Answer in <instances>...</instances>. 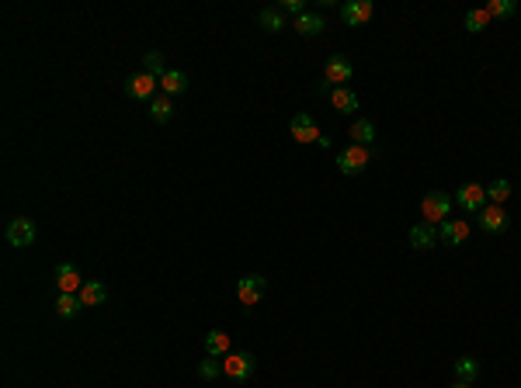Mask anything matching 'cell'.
<instances>
[{"mask_svg":"<svg viewBox=\"0 0 521 388\" xmlns=\"http://www.w3.org/2000/svg\"><path fill=\"white\" fill-rule=\"evenodd\" d=\"M452 205H455V198H448L445 191H428L424 201H420V215H424V222L442 226L445 219L452 215Z\"/></svg>","mask_w":521,"mask_h":388,"instance_id":"cell-1","label":"cell"},{"mask_svg":"<svg viewBox=\"0 0 521 388\" xmlns=\"http://www.w3.org/2000/svg\"><path fill=\"white\" fill-rule=\"evenodd\" d=\"M4 239L14 246V250H25V246H31L35 239H39V229H35V222L31 219H11L7 222V229H4Z\"/></svg>","mask_w":521,"mask_h":388,"instance_id":"cell-2","label":"cell"},{"mask_svg":"<svg viewBox=\"0 0 521 388\" xmlns=\"http://www.w3.org/2000/svg\"><path fill=\"white\" fill-rule=\"evenodd\" d=\"M455 205L462 208L466 215H480L483 208L490 205V201H487V187H483V184H462V187L455 191Z\"/></svg>","mask_w":521,"mask_h":388,"instance_id":"cell-3","label":"cell"},{"mask_svg":"<svg viewBox=\"0 0 521 388\" xmlns=\"http://www.w3.org/2000/svg\"><path fill=\"white\" fill-rule=\"evenodd\" d=\"M254 371H258V361H254V354H247V350L223 357V374H226L230 382H247Z\"/></svg>","mask_w":521,"mask_h":388,"instance_id":"cell-4","label":"cell"},{"mask_svg":"<svg viewBox=\"0 0 521 388\" xmlns=\"http://www.w3.org/2000/svg\"><path fill=\"white\" fill-rule=\"evenodd\" d=\"M368 159H372V153L365 150V146H348V150H340L338 153V167H340V174L344 177H358L365 167H368Z\"/></svg>","mask_w":521,"mask_h":388,"instance_id":"cell-5","label":"cell"},{"mask_svg":"<svg viewBox=\"0 0 521 388\" xmlns=\"http://www.w3.org/2000/svg\"><path fill=\"white\" fill-rule=\"evenodd\" d=\"M264 291H268V278L247 274V278H240V285H236V298H240L243 309H254L260 298H264Z\"/></svg>","mask_w":521,"mask_h":388,"instance_id":"cell-6","label":"cell"},{"mask_svg":"<svg viewBox=\"0 0 521 388\" xmlns=\"http://www.w3.org/2000/svg\"><path fill=\"white\" fill-rule=\"evenodd\" d=\"M156 87H160V80L150 77V73H132L129 80H126V94H129L132 101H153L156 98Z\"/></svg>","mask_w":521,"mask_h":388,"instance_id":"cell-7","label":"cell"},{"mask_svg":"<svg viewBox=\"0 0 521 388\" xmlns=\"http://www.w3.org/2000/svg\"><path fill=\"white\" fill-rule=\"evenodd\" d=\"M56 288H59V295H80V288H84V278H80L77 263L63 260V263L56 267Z\"/></svg>","mask_w":521,"mask_h":388,"instance_id":"cell-8","label":"cell"},{"mask_svg":"<svg viewBox=\"0 0 521 388\" xmlns=\"http://www.w3.org/2000/svg\"><path fill=\"white\" fill-rule=\"evenodd\" d=\"M288 132H292V139H295L299 146H306V142H316V139L323 135V132H320V125L313 122V115H303V111H299V115L288 122Z\"/></svg>","mask_w":521,"mask_h":388,"instance_id":"cell-9","label":"cell"},{"mask_svg":"<svg viewBox=\"0 0 521 388\" xmlns=\"http://www.w3.org/2000/svg\"><path fill=\"white\" fill-rule=\"evenodd\" d=\"M372 11H375L372 0H348V4H340V21L348 28H358L372 18Z\"/></svg>","mask_w":521,"mask_h":388,"instance_id":"cell-10","label":"cell"},{"mask_svg":"<svg viewBox=\"0 0 521 388\" xmlns=\"http://www.w3.org/2000/svg\"><path fill=\"white\" fill-rule=\"evenodd\" d=\"M507 226H511V219H507V211L500 205H487L480 211V229H483V233H490V236L507 233Z\"/></svg>","mask_w":521,"mask_h":388,"instance_id":"cell-11","label":"cell"},{"mask_svg":"<svg viewBox=\"0 0 521 388\" xmlns=\"http://www.w3.org/2000/svg\"><path fill=\"white\" fill-rule=\"evenodd\" d=\"M469 233H472V229H469L466 219H445L442 226H438V239L448 243V246H462L469 239Z\"/></svg>","mask_w":521,"mask_h":388,"instance_id":"cell-12","label":"cell"},{"mask_svg":"<svg viewBox=\"0 0 521 388\" xmlns=\"http://www.w3.org/2000/svg\"><path fill=\"white\" fill-rule=\"evenodd\" d=\"M410 246L414 250H435L438 246V226L435 222H417V226H410Z\"/></svg>","mask_w":521,"mask_h":388,"instance_id":"cell-13","label":"cell"},{"mask_svg":"<svg viewBox=\"0 0 521 388\" xmlns=\"http://www.w3.org/2000/svg\"><path fill=\"white\" fill-rule=\"evenodd\" d=\"M323 73H327V83H330V87H344L348 80L355 77V66H351V63H348L344 56H330V59H327V70H323Z\"/></svg>","mask_w":521,"mask_h":388,"instance_id":"cell-14","label":"cell"},{"mask_svg":"<svg viewBox=\"0 0 521 388\" xmlns=\"http://www.w3.org/2000/svg\"><path fill=\"white\" fill-rule=\"evenodd\" d=\"M295 31L303 35V38H316L323 28H327V21H323V14H316V11H306L303 18H295Z\"/></svg>","mask_w":521,"mask_h":388,"instance_id":"cell-15","label":"cell"},{"mask_svg":"<svg viewBox=\"0 0 521 388\" xmlns=\"http://www.w3.org/2000/svg\"><path fill=\"white\" fill-rule=\"evenodd\" d=\"M330 104H334V111H340V115H351V111H358V94L351 87H334L330 90Z\"/></svg>","mask_w":521,"mask_h":388,"instance_id":"cell-16","label":"cell"},{"mask_svg":"<svg viewBox=\"0 0 521 388\" xmlns=\"http://www.w3.org/2000/svg\"><path fill=\"white\" fill-rule=\"evenodd\" d=\"M348 135H351V142H355V146H365V150H368V146L375 142V125H372L368 118H355V122H351V129H348Z\"/></svg>","mask_w":521,"mask_h":388,"instance_id":"cell-17","label":"cell"},{"mask_svg":"<svg viewBox=\"0 0 521 388\" xmlns=\"http://www.w3.org/2000/svg\"><path fill=\"white\" fill-rule=\"evenodd\" d=\"M230 354V333H223V330H212L206 337V357H226Z\"/></svg>","mask_w":521,"mask_h":388,"instance_id":"cell-18","label":"cell"},{"mask_svg":"<svg viewBox=\"0 0 521 388\" xmlns=\"http://www.w3.org/2000/svg\"><path fill=\"white\" fill-rule=\"evenodd\" d=\"M184 90H188V77H184L181 70H167V73L160 77V94L174 98V94H184Z\"/></svg>","mask_w":521,"mask_h":388,"instance_id":"cell-19","label":"cell"},{"mask_svg":"<svg viewBox=\"0 0 521 388\" xmlns=\"http://www.w3.org/2000/svg\"><path fill=\"white\" fill-rule=\"evenodd\" d=\"M80 302H84V305H104V302H108V288H104L101 281H84V288H80Z\"/></svg>","mask_w":521,"mask_h":388,"instance_id":"cell-20","label":"cell"},{"mask_svg":"<svg viewBox=\"0 0 521 388\" xmlns=\"http://www.w3.org/2000/svg\"><path fill=\"white\" fill-rule=\"evenodd\" d=\"M462 25H466V31H472V35L487 31V28H490V14H487V7H472V11H466Z\"/></svg>","mask_w":521,"mask_h":388,"instance_id":"cell-21","label":"cell"},{"mask_svg":"<svg viewBox=\"0 0 521 388\" xmlns=\"http://www.w3.org/2000/svg\"><path fill=\"white\" fill-rule=\"evenodd\" d=\"M258 25L264 28V31H271V35H275V31H282V28H285V14H282L278 7H264V11L258 14Z\"/></svg>","mask_w":521,"mask_h":388,"instance_id":"cell-22","label":"cell"},{"mask_svg":"<svg viewBox=\"0 0 521 388\" xmlns=\"http://www.w3.org/2000/svg\"><path fill=\"white\" fill-rule=\"evenodd\" d=\"M150 118H153V122H160V125L174 118V104H171V98H167V94H160V98H153V101H150Z\"/></svg>","mask_w":521,"mask_h":388,"instance_id":"cell-23","label":"cell"},{"mask_svg":"<svg viewBox=\"0 0 521 388\" xmlns=\"http://www.w3.org/2000/svg\"><path fill=\"white\" fill-rule=\"evenodd\" d=\"M476 378H480V361L476 357H459L455 361V382H469L472 385Z\"/></svg>","mask_w":521,"mask_h":388,"instance_id":"cell-24","label":"cell"},{"mask_svg":"<svg viewBox=\"0 0 521 388\" xmlns=\"http://www.w3.org/2000/svg\"><path fill=\"white\" fill-rule=\"evenodd\" d=\"M143 73H150V77H156V80L167 73V59H163V52L150 49L146 56H143Z\"/></svg>","mask_w":521,"mask_h":388,"instance_id":"cell-25","label":"cell"},{"mask_svg":"<svg viewBox=\"0 0 521 388\" xmlns=\"http://www.w3.org/2000/svg\"><path fill=\"white\" fill-rule=\"evenodd\" d=\"M80 309H84L80 295H59V298H56V315H59V319H74Z\"/></svg>","mask_w":521,"mask_h":388,"instance_id":"cell-26","label":"cell"},{"mask_svg":"<svg viewBox=\"0 0 521 388\" xmlns=\"http://www.w3.org/2000/svg\"><path fill=\"white\" fill-rule=\"evenodd\" d=\"M507 198H511V184L504 181V177H497V181L487 187V201H490V205H504Z\"/></svg>","mask_w":521,"mask_h":388,"instance_id":"cell-27","label":"cell"},{"mask_svg":"<svg viewBox=\"0 0 521 388\" xmlns=\"http://www.w3.org/2000/svg\"><path fill=\"white\" fill-rule=\"evenodd\" d=\"M515 11H518V4H515V0H490V4H487V14H490V21L511 18Z\"/></svg>","mask_w":521,"mask_h":388,"instance_id":"cell-28","label":"cell"},{"mask_svg":"<svg viewBox=\"0 0 521 388\" xmlns=\"http://www.w3.org/2000/svg\"><path fill=\"white\" fill-rule=\"evenodd\" d=\"M219 374H223V361L219 357H206V361L198 364V378L202 382H216Z\"/></svg>","mask_w":521,"mask_h":388,"instance_id":"cell-29","label":"cell"},{"mask_svg":"<svg viewBox=\"0 0 521 388\" xmlns=\"http://www.w3.org/2000/svg\"><path fill=\"white\" fill-rule=\"evenodd\" d=\"M278 11H282V14H295V18H303V14H306V0H282Z\"/></svg>","mask_w":521,"mask_h":388,"instance_id":"cell-30","label":"cell"},{"mask_svg":"<svg viewBox=\"0 0 521 388\" xmlns=\"http://www.w3.org/2000/svg\"><path fill=\"white\" fill-rule=\"evenodd\" d=\"M452 388H472V385H469V382H455V385H452Z\"/></svg>","mask_w":521,"mask_h":388,"instance_id":"cell-31","label":"cell"}]
</instances>
